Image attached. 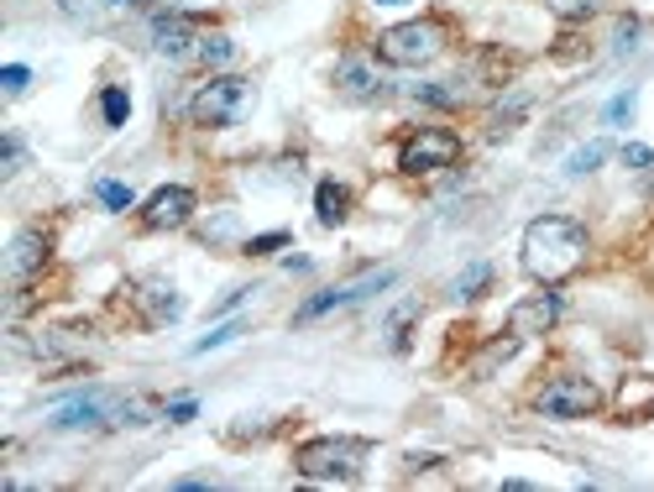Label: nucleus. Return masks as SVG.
Masks as SVG:
<instances>
[{
	"mask_svg": "<svg viewBox=\"0 0 654 492\" xmlns=\"http://www.w3.org/2000/svg\"><path fill=\"white\" fill-rule=\"evenodd\" d=\"M587 262V231L571 216H539L524 231V273L535 283H566Z\"/></svg>",
	"mask_w": 654,
	"mask_h": 492,
	"instance_id": "nucleus-1",
	"label": "nucleus"
},
{
	"mask_svg": "<svg viewBox=\"0 0 654 492\" xmlns=\"http://www.w3.org/2000/svg\"><path fill=\"white\" fill-rule=\"evenodd\" d=\"M445 42H451V27H445V21L440 17H414V21L388 27V32H377L372 53H377V63H388V69H419V63L440 59Z\"/></svg>",
	"mask_w": 654,
	"mask_h": 492,
	"instance_id": "nucleus-2",
	"label": "nucleus"
},
{
	"mask_svg": "<svg viewBox=\"0 0 654 492\" xmlns=\"http://www.w3.org/2000/svg\"><path fill=\"white\" fill-rule=\"evenodd\" d=\"M372 456V440L357 435H325V440H304L294 451V472L309 482H357L361 467Z\"/></svg>",
	"mask_w": 654,
	"mask_h": 492,
	"instance_id": "nucleus-3",
	"label": "nucleus"
},
{
	"mask_svg": "<svg viewBox=\"0 0 654 492\" xmlns=\"http://www.w3.org/2000/svg\"><path fill=\"white\" fill-rule=\"evenodd\" d=\"M246 111H252V80H241V74H215L210 84H199L194 100H189V121L204 126V132H225Z\"/></svg>",
	"mask_w": 654,
	"mask_h": 492,
	"instance_id": "nucleus-4",
	"label": "nucleus"
},
{
	"mask_svg": "<svg viewBox=\"0 0 654 492\" xmlns=\"http://www.w3.org/2000/svg\"><path fill=\"white\" fill-rule=\"evenodd\" d=\"M535 409L545 414V419H592V414L602 409V388L581 373H556L539 383Z\"/></svg>",
	"mask_w": 654,
	"mask_h": 492,
	"instance_id": "nucleus-5",
	"label": "nucleus"
},
{
	"mask_svg": "<svg viewBox=\"0 0 654 492\" xmlns=\"http://www.w3.org/2000/svg\"><path fill=\"white\" fill-rule=\"evenodd\" d=\"M456 158H461V137H456V132H445V126H419L414 137L398 147V174L430 178V174L456 168Z\"/></svg>",
	"mask_w": 654,
	"mask_h": 492,
	"instance_id": "nucleus-6",
	"label": "nucleus"
},
{
	"mask_svg": "<svg viewBox=\"0 0 654 492\" xmlns=\"http://www.w3.org/2000/svg\"><path fill=\"white\" fill-rule=\"evenodd\" d=\"M382 289H393V268H372V273L351 278V283H336V289H325V294L304 299L294 310V325H309V320L330 315V310H351V304H361V299L382 294Z\"/></svg>",
	"mask_w": 654,
	"mask_h": 492,
	"instance_id": "nucleus-7",
	"label": "nucleus"
},
{
	"mask_svg": "<svg viewBox=\"0 0 654 492\" xmlns=\"http://www.w3.org/2000/svg\"><path fill=\"white\" fill-rule=\"evenodd\" d=\"M560 315H566V294H560V283H545V294L518 299L514 310H508V331L524 335V341H535V335L556 331Z\"/></svg>",
	"mask_w": 654,
	"mask_h": 492,
	"instance_id": "nucleus-8",
	"label": "nucleus"
},
{
	"mask_svg": "<svg viewBox=\"0 0 654 492\" xmlns=\"http://www.w3.org/2000/svg\"><path fill=\"white\" fill-rule=\"evenodd\" d=\"M194 210H199V195L189 184H162L158 195L141 205V226L147 231H183L194 220Z\"/></svg>",
	"mask_w": 654,
	"mask_h": 492,
	"instance_id": "nucleus-9",
	"label": "nucleus"
},
{
	"mask_svg": "<svg viewBox=\"0 0 654 492\" xmlns=\"http://www.w3.org/2000/svg\"><path fill=\"white\" fill-rule=\"evenodd\" d=\"M336 90L346 100H357V105H377V100L388 95V80H382V69H377V53H372V59H361V53L340 59Z\"/></svg>",
	"mask_w": 654,
	"mask_h": 492,
	"instance_id": "nucleus-10",
	"label": "nucleus"
},
{
	"mask_svg": "<svg viewBox=\"0 0 654 492\" xmlns=\"http://www.w3.org/2000/svg\"><path fill=\"white\" fill-rule=\"evenodd\" d=\"M131 299H137L141 320H147L152 331H162V325H173V320L183 315V299H179V289H173L168 278H141L137 289H131Z\"/></svg>",
	"mask_w": 654,
	"mask_h": 492,
	"instance_id": "nucleus-11",
	"label": "nucleus"
},
{
	"mask_svg": "<svg viewBox=\"0 0 654 492\" xmlns=\"http://www.w3.org/2000/svg\"><path fill=\"white\" fill-rule=\"evenodd\" d=\"M152 48H158V59H168V63H189L199 53L194 17H158L152 21Z\"/></svg>",
	"mask_w": 654,
	"mask_h": 492,
	"instance_id": "nucleus-12",
	"label": "nucleus"
},
{
	"mask_svg": "<svg viewBox=\"0 0 654 492\" xmlns=\"http://www.w3.org/2000/svg\"><path fill=\"white\" fill-rule=\"evenodd\" d=\"M48 257H53V241L42 237V231H17V237H11V257H6V278H11V283L38 278L42 268H48Z\"/></svg>",
	"mask_w": 654,
	"mask_h": 492,
	"instance_id": "nucleus-13",
	"label": "nucleus"
},
{
	"mask_svg": "<svg viewBox=\"0 0 654 492\" xmlns=\"http://www.w3.org/2000/svg\"><path fill=\"white\" fill-rule=\"evenodd\" d=\"M346 216H351V189H346V184H336V178H319V189H315V220L325 226V231H336V226H346Z\"/></svg>",
	"mask_w": 654,
	"mask_h": 492,
	"instance_id": "nucleus-14",
	"label": "nucleus"
},
{
	"mask_svg": "<svg viewBox=\"0 0 654 492\" xmlns=\"http://www.w3.org/2000/svg\"><path fill=\"white\" fill-rule=\"evenodd\" d=\"M414 320H419V304H414V299H403L393 315H388V325H382V335H388V352H409Z\"/></svg>",
	"mask_w": 654,
	"mask_h": 492,
	"instance_id": "nucleus-15",
	"label": "nucleus"
},
{
	"mask_svg": "<svg viewBox=\"0 0 654 492\" xmlns=\"http://www.w3.org/2000/svg\"><path fill=\"white\" fill-rule=\"evenodd\" d=\"M487 283H493V262H472V268H461L456 283H451V299L466 304V299H482L487 294Z\"/></svg>",
	"mask_w": 654,
	"mask_h": 492,
	"instance_id": "nucleus-16",
	"label": "nucleus"
},
{
	"mask_svg": "<svg viewBox=\"0 0 654 492\" xmlns=\"http://www.w3.org/2000/svg\"><path fill=\"white\" fill-rule=\"evenodd\" d=\"M231 59H236V42L225 38V32H204V38H199L194 63H204V69H225Z\"/></svg>",
	"mask_w": 654,
	"mask_h": 492,
	"instance_id": "nucleus-17",
	"label": "nucleus"
},
{
	"mask_svg": "<svg viewBox=\"0 0 654 492\" xmlns=\"http://www.w3.org/2000/svg\"><path fill=\"white\" fill-rule=\"evenodd\" d=\"M518 346H524V335H514V331L503 335V341H493V346H487V352H482V356L472 362V377H487L493 367H503V362H508V356H514Z\"/></svg>",
	"mask_w": 654,
	"mask_h": 492,
	"instance_id": "nucleus-18",
	"label": "nucleus"
},
{
	"mask_svg": "<svg viewBox=\"0 0 654 492\" xmlns=\"http://www.w3.org/2000/svg\"><path fill=\"white\" fill-rule=\"evenodd\" d=\"M99 116H105V126H126V116H131V95H126L120 84H105V90H99Z\"/></svg>",
	"mask_w": 654,
	"mask_h": 492,
	"instance_id": "nucleus-19",
	"label": "nucleus"
},
{
	"mask_svg": "<svg viewBox=\"0 0 654 492\" xmlns=\"http://www.w3.org/2000/svg\"><path fill=\"white\" fill-rule=\"evenodd\" d=\"M95 195H99V205H105V210H131V205H137V195H131V184H116V178H99L95 184Z\"/></svg>",
	"mask_w": 654,
	"mask_h": 492,
	"instance_id": "nucleus-20",
	"label": "nucleus"
},
{
	"mask_svg": "<svg viewBox=\"0 0 654 492\" xmlns=\"http://www.w3.org/2000/svg\"><path fill=\"white\" fill-rule=\"evenodd\" d=\"M608 158V142H587V147H581V153H571V163H566V174L571 178H581V174H592L597 163Z\"/></svg>",
	"mask_w": 654,
	"mask_h": 492,
	"instance_id": "nucleus-21",
	"label": "nucleus"
},
{
	"mask_svg": "<svg viewBox=\"0 0 654 492\" xmlns=\"http://www.w3.org/2000/svg\"><path fill=\"white\" fill-rule=\"evenodd\" d=\"M545 6H550L560 21H587V17H597L602 0H545Z\"/></svg>",
	"mask_w": 654,
	"mask_h": 492,
	"instance_id": "nucleus-22",
	"label": "nucleus"
},
{
	"mask_svg": "<svg viewBox=\"0 0 654 492\" xmlns=\"http://www.w3.org/2000/svg\"><path fill=\"white\" fill-rule=\"evenodd\" d=\"M236 335H241V325H220V331L199 335V341L189 346V352H194V356H204V352H215V346H225V341H236Z\"/></svg>",
	"mask_w": 654,
	"mask_h": 492,
	"instance_id": "nucleus-23",
	"label": "nucleus"
},
{
	"mask_svg": "<svg viewBox=\"0 0 654 492\" xmlns=\"http://www.w3.org/2000/svg\"><path fill=\"white\" fill-rule=\"evenodd\" d=\"M278 247H288V231H267V237H252V241H246V257H273Z\"/></svg>",
	"mask_w": 654,
	"mask_h": 492,
	"instance_id": "nucleus-24",
	"label": "nucleus"
},
{
	"mask_svg": "<svg viewBox=\"0 0 654 492\" xmlns=\"http://www.w3.org/2000/svg\"><path fill=\"white\" fill-rule=\"evenodd\" d=\"M634 38H639V17H623V21H618V38H613L618 59H623V53H634Z\"/></svg>",
	"mask_w": 654,
	"mask_h": 492,
	"instance_id": "nucleus-25",
	"label": "nucleus"
},
{
	"mask_svg": "<svg viewBox=\"0 0 654 492\" xmlns=\"http://www.w3.org/2000/svg\"><path fill=\"white\" fill-rule=\"evenodd\" d=\"M194 398H173V404H162V419H168V425H189V419H194Z\"/></svg>",
	"mask_w": 654,
	"mask_h": 492,
	"instance_id": "nucleus-26",
	"label": "nucleus"
},
{
	"mask_svg": "<svg viewBox=\"0 0 654 492\" xmlns=\"http://www.w3.org/2000/svg\"><path fill=\"white\" fill-rule=\"evenodd\" d=\"M0 84H6V95H21V90L32 84V69H21V63H11V69L0 74Z\"/></svg>",
	"mask_w": 654,
	"mask_h": 492,
	"instance_id": "nucleus-27",
	"label": "nucleus"
},
{
	"mask_svg": "<svg viewBox=\"0 0 654 492\" xmlns=\"http://www.w3.org/2000/svg\"><path fill=\"white\" fill-rule=\"evenodd\" d=\"M21 158H27V147H21V137H17V132H6V168H0V174H17V168H21Z\"/></svg>",
	"mask_w": 654,
	"mask_h": 492,
	"instance_id": "nucleus-28",
	"label": "nucleus"
},
{
	"mask_svg": "<svg viewBox=\"0 0 654 492\" xmlns=\"http://www.w3.org/2000/svg\"><path fill=\"white\" fill-rule=\"evenodd\" d=\"M623 163H629V168H654V153L644 142H629V147H623Z\"/></svg>",
	"mask_w": 654,
	"mask_h": 492,
	"instance_id": "nucleus-29",
	"label": "nucleus"
},
{
	"mask_svg": "<svg viewBox=\"0 0 654 492\" xmlns=\"http://www.w3.org/2000/svg\"><path fill=\"white\" fill-rule=\"evenodd\" d=\"M414 95L424 100V105H456V95H451V90H440V84H419Z\"/></svg>",
	"mask_w": 654,
	"mask_h": 492,
	"instance_id": "nucleus-30",
	"label": "nucleus"
},
{
	"mask_svg": "<svg viewBox=\"0 0 654 492\" xmlns=\"http://www.w3.org/2000/svg\"><path fill=\"white\" fill-rule=\"evenodd\" d=\"M634 90H629V95H618L613 100V105H608V121H613V126H618V121H629V116H634Z\"/></svg>",
	"mask_w": 654,
	"mask_h": 492,
	"instance_id": "nucleus-31",
	"label": "nucleus"
},
{
	"mask_svg": "<svg viewBox=\"0 0 654 492\" xmlns=\"http://www.w3.org/2000/svg\"><path fill=\"white\" fill-rule=\"evenodd\" d=\"M246 294H252V289H231V294H225V299H220V304H215V310H210V315H225V310H236V304H241V299H246Z\"/></svg>",
	"mask_w": 654,
	"mask_h": 492,
	"instance_id": "nucleus-32",
	"label": "nucleus"
},
{
	"mask_svg": "<svg viewBox=\"0 0 654 492\" xmlns=\"http://www.w3.org/2000/svg\"><path fill=\"white\" fill-rule=\"evenodd\" d=\"M105 6H137V0H105Z\"/></svg>",
	"mask_w": 654,
	"mask_h": 492,
	"instance_id": "nucleus-33",
	"label": "nucleus"
},
{
	"mask_svg": "<svg viewBox=\"0 0 654 492\" xmlns=\"http://www.w3.org/2000/svg\"><path fill=\"white\" fill-rule=\"evenodd\" d=\"M377 6H403V0H377Z\"/></svg>",
	"mask_w": 654,
	"mask_h": 492,
	"instance_id": "nucleus-34",
	"label": "nucleus"
}]
</instances>
